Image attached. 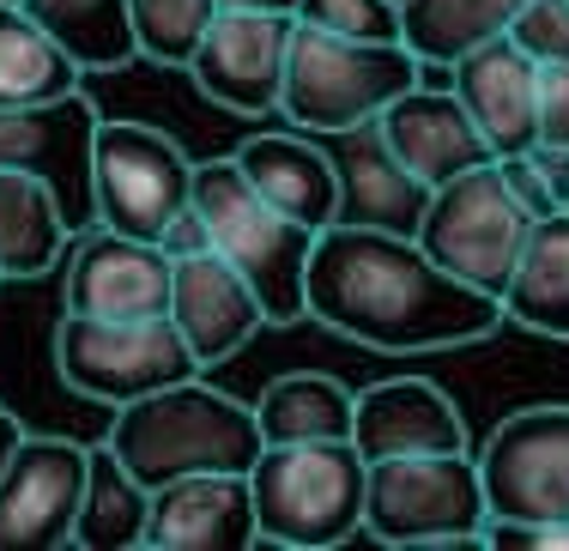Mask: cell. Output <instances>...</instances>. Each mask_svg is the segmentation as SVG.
<instances>
[{
  "label": "cell",
  "mask_w": 569,
  "mask_h": 551,
  "mask_svg": "<svg viewBox=\"0 0 569 551\" xmlns=\"http://www.w3.org/2000/svg\"><path fill=\"white\" fill-rule=\"evenodd\" d=\"M497 170H503V182L515 188V200H521L533 219L563 212V182L546 170V158H539V152H509V158H497Z\"/></svg>",
  "instance_id": "obj_32"
},
{
  "label": "cell",
  "mask_w": 569,
  "mask_h": 551,
  "mask_svg": "<svg viewBox=\"0 0 569 551\" xmlns=\"http://www.w3.org/2000/svg\"><path fill=\"white\" fill-rule=\"evenodd\" d=\"M491 515L569 521V407H521L479 449Z\"/></svg>",
  "instance_id": "obj_11"
},
{
  "label": "cell",
  "mask_w": 569,
  "mask_h": 551,
  "mask_svg": "<svg viewBox=\"0 0 569 551\" xmlns=\"http://www.w3.org/2000/svg\"><path fill=\"white\" fill-rule=\"evenodd\" d=\"M316 140L328 146L333 170H340V219L333 224H376V231L418 237V219H425L437 188L418 177V170H406V158L388 146L382 116L316 133Z\"/></svg>",
  "instance_id": "obj_15"
},
{
  "label": "cell",
  "mask_w": 569,
  "mask_h": 551,
  "mask_svg": "<svg viewBox=\"0 0 569 551\" xmlns=\"http://www.w3.org/2000/svg\"><path fill=\"white\" fill-rule=\"evenodd\" d=\"M103 442L152 491L170 485V479H188V473H249L267 449L254 407H242L237 394L200 382V375L116 407Z\"/></svg>",
  "instance_id": "obj_2"
},
{
  "label": "cell",
  "mask_w": 569,
  "mask_h": 551,
  "mask_svg": "<svg viewBox=\"0 0 569 551\" xmlns=\"http://www.w3.org/2000/svg\"><path fill=\"white\" fill-rule=\"evenodd\" d=\"M91 449L67 437H31L12 449L0 473V551H56L73 545L79 497H86Z\"/></svg>",
  "instance_id": "obj_13"
},
{
  "label": "cell",
  "mask_w": 569,
  "mask_h": 551,
  "mask_svg": "<svg viewBox=\"0 0 569 551\" xmlns=\"http://www.w3.org/2000/svg\"><path fill=\"white\" fill-rule=\"evenodd\" d=\"M449 86L497 158L539 146V61L515 37H491V43L467 49L449 67Z\"/></svg>",
  "instance_id": "obj_16"
},
{
  "label": "cell",
  "mask_w": 569,
  "mask_h": 551,
  "mask_svg": "<svg viewBox=\"0 0 569 551\" xmlns=\"http://www.w3.org/2000/svg\"><path fill=\"white\" fill-rule=\"evenodd\" d=\"M237 164L279 212H291L309 231H328L340 219V170L328 146H316V133H254L237 146Z\"/></svg>",
  "instance_id": "obj_21"
},
{
  "label": "cell",
  "mask_w": 569,
  "mask_h": 551,
  "mask_svg": "<svg viewBox=\"0 0 569 551\" xmlns=\"http://www.w3.org/2000/svg\"><path fill=\"white\" fill-rule=\"evenodd\" d=\"M158 243H164L170 261H182V254H207V249H212V224H207V212H200L194 200H188V207L164 224V237H158Z\"/></svg>",
  "instance_id": "obj_34"
},
{
  "label": "cell",
  "mask_w": 569,
  "mask_h": 551,
  "mask_svg": "<svg viewBox=\"0 0 569 551\" xmlns=\"http://www.w3.org/2000/svg\"><path fill=\"white\" fill-rule=\"evenodd\" d=\"M219 7H242V12H297V0H219Z\"/></svg>",
  "instance_id": "obj_36"
},
{
  "label": "cell",
  "mask_w": 569,
  "mask_h": 551,
  "mask_svg": "<svg viewBox=\"0 0 569 551\" xmlns=\"http://www.w3.org/2000/svg\"><path fill=\"white\" fill-rule=\"evenodd\" d=\"M249 485L267 545L328 551L363 533L370 461L358 442H267L249 467Z\"/></svg>",
  "instance_id": "obj_4"
},
{
  "label": "cell",
  "mask_w": 569,
  "mask_h": 551,
  "mask_svg": "<svg viewBox=\"0 0 569 551\" xmlns=\"http://www.w3.org/2000/svg\"><path fill=\"white\" fill-rule=\"evenodd\" d=\"M395 7H406V0H395Z\"/></svg>",
  "instance_id": "obj_38"
},
{
  "label": "cell",
  "mask_w": 569,
  "mask_h": 551,
  "mask_svg": "<svg viewBox=\"0 0 569 551\" xmlns=\"http://www.w3.org/2000/svg\"><path fill=\"white\" fill-rule=\"evenodd\" d=\"M425 79V61L400 43H370V37H340L297 19L291 56H284L279 116L303 133H333L351 122L382 116L400 91Z\"/></svg>",
  "instance_id": "obj_5"
},
{
  "label": "cell",
  "mask_w": 569,
  "mask_h": 551,
  "mask_svg": "<svg viewBox=\"0 0 569 551\" xmlns=\"http://www.w3.org/2000/svg\"><path fill=\"white\" fill-rule=\"evenodd\" d=\"M503 315L527 333L569 340V207L527 231V249L503 285Z\"/></svg>",
  "instance_id": "obj_23"
},
{
  "label": "cell",
  "mask_w": 569,
  "mask_h": 551,
  "mask_svg": "<svg viewBox=\"0 0 569 551\" xmlns=\"http://www.w3.org/2000/svg\"><path fill=\"white\" fill-rule=\"evenodd\" d=\"M539 146L569 152V61L539 67Z\"/></svg>",
  "instance_id": "obj_33"
},
{
  "label": "cell",
  "mask_w": 569,
  "mask_h": 551,
  "mask_svg": "<svg viewBox=\"0 0 569 551\" xmlns=\"http://www.w3.org/2000/svg\"><path fill=\"white\" fill-rule=\"evenodd\" d=\"M509 37H515V43H521L539 67L569 61V0H527V7L515 12Z\"/></svg>",
  "instance_id": "obj_31"
},
{
  "label": "cell",
  "mask_w": 569,
  "mask_h": 551,
  "mask_svg": "<svg viewBox=\"0 0 569 551\" xmlns=\"http://www.w3.org/2000/svg\"><path fill=\"white\" fill-rule=\"evenodd\" d=\"M382 128H388V146L406 158V170H418L430 188H442L449 177H460V170L472 164H491V140L479 133V122L467 116V103L437 86H425L418 79L412 91H400L395 103L382 110Z\"/></svg>",
  "instance_id": "obj_20"
},
{
  "label": "cell",
  "mask_w": 569,
  "mask_h": 551,
  "mask_svg": "<svg viewBox=\"0 0 569 551\" xmlns=\"http://www.w3.org/2000/svg\"><path fill=\"white\" fill-rule=\"evenodd\" d=\"M267 442H351V419H358V394L340 375L321 370H291L273 375L254 400Z\"/></svg>",
  "instance_id": "obj_24"
},
{
  "label": "cell",
  "mask_w": 569,
  "mask_h": 551,
  "mask_svg": "<svg viewBox=\"0 0 569 551\" xmlns=\"http://www.w3.org/2000/svg\"><path fill=\"white\" fill-rule=\"evenodd\" d=\"M128 12H133V43H140L146 61L188 67L207 24L219 19V0H128Z\"/></svg>",
  "instance_id": "obj_29"
},
{
  "label": "cell",
  "mask_w": 569,
  "mask_h": 551,
  "mask_svg": "<svg viewBox=\"0 0 569 551\" xmlns=\"http://www.w3.org/2000/svg\"><path fill=\"white\" fill-rule=\"evenodd\" d=\"M170 321L182 328V340L194 345L200 370H207V364H224L230 352H242L267 328V303L254 298V285L219 249H207V254H182L176 261Z\"/></svg>",
  "instance_id": "obj_17"
},
{
  "label": "cell",
  "mask_w": 569,
  "mask_h": 551,
  "mask_svg": "<svg viewBox=\"0 0 569 551\" xmlns=\"http://www.w3.org/2000/svg\"><path fill=\"white\" fill-rule=\"evenodd\" d=\"M67 243H73V224H67L56 188L37 182L31 170L0 164V273L37 279L61 261Z\"/></svg>",
  "instance_id": "obj_22"
},
{
  "label": "cell",
  "mask_w": 569,
  "mask_h": 551,
  "mask_svg": "<svg viewBox=\"0 0 569 551\" xmlns=\"http://www.w3.org/2000/svg\"><path fill=\"white\" fill-rule=\"evenodd\" d=\"M291 31H297V12L219 7V19L207 24L194 61H188L200 98H212L230 116H273L279 110V91H284Z\"/></svg>",
  "instance_id": "obj_12"
},
{
  "label": "cell",
  "mask_w": 569,
  "mask_h": 551,
  "mask_svg": "<svg viewBox=\"0 0 569 551\" xmlns=\"http://www.w3.org/2000/svg\"><path fill=\"white\" fill-rule=\"evenodd\" d=\"M351 442L363 461H400V454H449L467 449V419L455 400L425 375H388L358 394Z\"/></svg>",
  "instance_id": "obj_19"
},
{
  "label": "cell",
  "mask_w": 569,
  "mask_h": 551,
  "mask_svg": "<svg viewBox=\"0 0 569 551\" xmlns=\"http://www.w3.org/2000/svg\"><path fill=\"white\" fill-rule=\"evenodd\" d=\"M146 521H152V485L121 461L110 442H98V449H91V467H86V497H79L73 545L133 551V545H146Z\"/></svg>",
  "instance_id": "obj_25"
},
{
  "label": "cell",
  "mask_w": 569,
  "mask_h": 551,
  "mask_svg": "<svg viewBox=\"0 0 569 551\" xmlns=\"http://www.w3.org/2000/svg\"><path fill=\"white\" fill-rule=\"evenodd\" d=\"M527 0H406L400 7V43L425 67H455L467 49L509 37L515 12Z\"/></svg>",
  "instance_id": "obj_26"
},
{
  "label": "cell",
  "mask_w": 569,
  "mask_h": 551,
  "mask_svg": "<svg viewBox=\"0 0 569 551\" xmlns=\"http://www.w3.org/2000/svg\"><path fill=\"white\" fill-rule=\"evenodd\" d=\"M56 370L73 394L128 407L140 394L200 375V358L170 315H73L67 309L56 328Z\"/></svg>",
  "instance_id": "obj_7"
},
{
  "label": "cell",
  "mask_w": 569,
  "mask_h": 551,
  "mask_svg": "<svg viewBox=\"0 0 569 551\" xmlns=\"http://www.w3.org/2000/svg\"><path fill=\"white\" fill-rule=\"evenodd\" d=\"M79 73L86 67L24 12V0H0V110L79 91Z\"/></svg>",
  "instance_id": "obj_27"
},
{
  "label": "cell",
  "mask_w": 569,
  "mask_h": 551,
  "mask_svg": "<svg viewBox=\"0 0 569 551\" xmlns=\"http://www.w3.org/2000/svg\"><path fill=\"white\" fill-rule=\"evenodd\" d=\"M261 540L249 473H188L152 491L146 545L158 551H242Z\"/></svg>",
  "instance_id": "obj_18"
},
{
  "label": "cell",
  "mask_w": 569,
  "mask_h": 551,
  "mask_svg": "<svg viewBox=\"0 0 569 551\" xmlns=\"http://www.w3.org/2000/svg\"><path fill=\"white\" fill-rule=\"evenodd\" d=\"M24 442V424H19V412H7L0 407V473H7V461H12V449Z\"/></svg>",
  "instance_id": "obj_35"
},
{
  "label": "cell",
  "mask_w": 569,
  "mask_h": 551,
  "mask_svg": "<svg viewBox=\"0 0 569 551\" xmlns=\"http://www.w3.org/2000/svg\"><path fill=\"white\" fill-rule=\"evenodd\" d=\"M176 261L152 237L86 224L67 261V309L73 315H170Z\"/></svg>",
  "instance_id": "obj_14"
},
{
  "label": "cell",
  "mask_w": 569,
  "mask_h": 551,
  "mask_svg": "<svg viewBox=\"0 0 569 551\" xmlns=\"http://www.w3.org/2000/svg\"><path fill=\"white\" fill-rule=\"evenodd\" d=\"M98 128L103 116L86 91L0 110V164L31 170L37 182L56 188L73 231L98 224Z\"/></svg>",
  "instance_id": "obj_9"
},
{
  "label": "cell",
  "mask_w": 569,
  "mask_h": 551,
  "mask_svg": "<svg viewBox=\"0 0 569 551\" xmlns=\"http://www.w3.org/2000/svg\"><path fill=\"white\" fill-rule=\"evenodd\" d=\"M194 200V158L152 122L98 128V224L128 237H164V224Z\"/></svg>",
  "instance_id": "obj_10"
},
{
  "label": "cell",
  "mask_w": 569,
  "mask_h": 551,
  "mask_svg": "<svg viewBox=\"0 0 569 551\" xmlns=\"http://www.w3.org/2000/svg\"><path fill=\"white\" fill-rule=\"evenodd\" d=\"M563 207H569V182H563Z\"/></svg>",
  "instance_id": "obj_37"
},
{
  "label": "cell",
  "mask_w": 569,
  "mask_h": 551,
  "mask_svg": "<svg viewBox=\"0 0 569 551\" xmlns=\"http://www.w3.org/2000/svg\"><path fill=\"white\" fill-rule=\"evenodd\" d=\"M485 515H491V503H485V473L472 449L370 461L363 533H376L382 545L460 551V545H479Z\"/></svg>",
  "instance_id": "obj_6"
},
{
  "label": "cell",
  "mask_w": 569,
  "mask_h": 551,
  "mask_svg": "<svg viewBox=\"0 0 569 551\" xmlns=\"http://www.w3.org/2000/svg\"><path fill=\"white\" fill-rule=\"evenodd\" d=\"M194 207L212 224V249L267 303V321H303L309 315V254H316V231L297 224L291 212H279L249 182L237 152L194 164Z\"/></svg>",
  "instance_id": "obj_3"
},
{
  "label": "cell",
  "mask_w": 569,
  "mask_h": 551,
  "mask_svg": "<svg viewBox=\"0 0 569 551\" xmlns=\"http://www.w3.org/2000/svg\"><path fill=\"white\" fill-rule=\"evenodd\" d=\"M297 19L340 31V37H370V43H395L400 37L395 0H297Z\"/></svg>",
  "instance_id": "obj_30"
},
{
  "label": "cell",
  "mask_w": 569,
  "mask_h": 551,
  "mask_svg": "<svg viewBox=\"0 0 569 551\" xmlns=\"http://www.w3.org/2000/svg\"><path fill=\"white\" fill-rule=\"evenodd\" d=\"M0 279H7V273H0Z\"/></svg>",
  "instance_id": "obj_39"
},
{
  "label": "cell",
  "mask_w": 569,
  "mask_h": 551,
  "mask_svg": "<svg viewBox=\"0 0 569 551\" xmlns=\"http://www.w3.org/2000/svg\"><path fill=\"white\" fill-rule=\"evenodd\" d=\"M533 224L539 219L515 200V188L503 182V170H497V158H491V164L460 170V177H449L430 194L425 219H418V243L430 249L437 267H449L455 279L503 298V285H509L515 261H521Z\"/></svg>",
  "instance_id": "obj_8"
},
{
  "label": "cell",
  "mask_w": 569,
  "mask_h": 551,
  "mask_svg": "<svg viewBox=\"0 0 569 551\" xmlns=\"http://www.w3.org/2000/svg\"><path fill=\"white\" fill-rule=\"evenodd\" d=\"M309 315L370 352H449L491 340L503 298L455 279L406 231L328 224L309 254Z\"/></svg>",
  "instance_id": "obj_1"
},
{
  "label": "cell",
  "mask_w": 569,
  "mask_h": 551,
  "mask_svg": "<svg viewBox=\"0 0 569 551\" xmlns=\"http://www.w3.org/2000/svg\"><path fill=\"white\" fill-rule=\"evenodd\" d=\"M24 12H31L86 73H110V67H128L140 56L128 0H24Z\"/></svg>",
  "instance_id": "obj_28"
}]
</instances>
